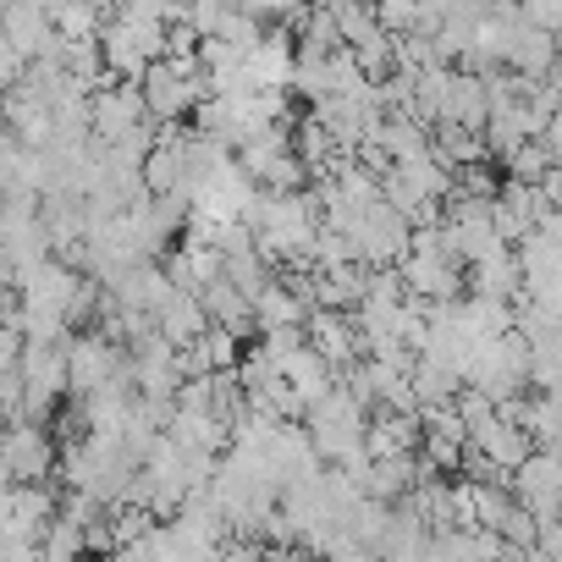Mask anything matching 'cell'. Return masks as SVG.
Masks as SVG:
<instances>
[{"instance_id":"1","label":"cell","mask_w":562,"mask_h":562,"mask_svg":"<svg viewBox=\"0 0 562 562\" xmlns=\"http://www.w3.org/2000/svg\"><path fill=\"white\" fill-rule=\"evenodd\" d=\"M513 502L540 518V529L562 524V452L535 447V458L513 474Z\"/></svg>"},{"instance_id":"2","label":"cell","mask_w":562,"mask_h":562,"mask_svg":"<svg viewBox=\"0 0 562 562\" xmlns=\"http://www.w3.org/2000/svg\"><path fill=\"white\" fill-rule=\"evenodd\" d=\"M144 116H149V100L138 83H105L94 94V133H100V149H116L127 144L133 133H144Z\"/></svg>"},{"instance_id":"3","label":"cell","mask_w":562,"mask_h":562,"mask_svg":"<svg viewBox=\"0 0 562 562\" xmlns=\"http://www.w3.org/2000/svg\"><path fill=\"white\" fill-rule=\"evenodd\" d=\"M310 348H315L337 375H348V370L364 364V337H359L353 315H337V310H315V315H310Z\"/></svg>"},{"instance_id":"4","label":"cell","mask_w":562,"mask_h":562,"mask_svg":"<svg viewBox=\"0 0 562 562\" xmlns=\"http://www.w3.org/2000/svg\"><path fill=\"white\" fill-rule=\"evenodd\" d=\"M56 469V452H50V430L45 425H12V441H7V474L12 485H45Z\"/></svg>"},{"instance_id":"5","label":"cell","mask_w":562,"mask_h":562,"mask_svg":"<svg viewBox=\"0 0 562 562\" xmlns=\"http://www.w3.org/2000/svg\"><path fill=\"white\" fill-rule=\"evenodd\" d=\"M155 331H160L171 348H193V342L210 331V315H204V304H199L193 293H171V299L160 304V315H155Z\"/></svg>"},{"instance_id":"6","label":"cell","mask_w":562,"mask_h":562,"mask_svg":"<svg viewBox=\"0 0 562 562\" xmlns=\"http://www.w3.org/2000/svg\"><path fill=\"white\" fill-rule=\"evenodd\" d=\"M491 83L480 72H463L458 67V83H452V105H447V122L452 127H469V133H485L491 127Z\"/></svg>"},{"instance_id":"7","label":"cell","mask_w":562,"mask_h":562,"mask_svg":"<svg viewBox=\"0 0 562 562\" xmlns=\"http://www.w3.org/2000/svg\"><path fill=\"white\" fill-rule=\"evenodd\" d=\"M469 281H474V293H480V299L507 304L513 293H524V259H518L513 248H496L485 265H474V270H469Z\"/></svg>"},{"instance_id":"8","label":"cell","mask_w":562,"mask_h":562,"mask_svg":"<svg viewBox=\"0 0 562 562\" xmlns=\"http://www.w3.org/2000/svg\"><path fill=\"white\" fill-rule=\"evenodd\" d=\"M89 546H94V540H89V529H83L78 518H67V513H61V518L45 529V540H40V557H45V562H78Z\"/></svg>"}]
</instances>
